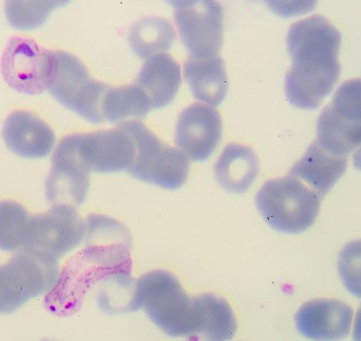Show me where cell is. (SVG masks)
<instances>
[{"instance_id":"obj_9","label":"cell","mask_w":361,"mask_h":341,"mask_svg":"<svg viewBox=\"0 0 361 341\" xmlns=\"http://www.w3.org/2000/svg\"><path fill=\"white\" fill-rule=\"evenodd\" d=\"M173 19L180 41L191 57L218 55L224 43V9L212 0H174Z\"/></svg>"},{"instance_id":"obj_17","label":"cell","mask_w":361,"mask_h":341,"mask_svg":"<svg viewBox=\"0 0 361 341\" xmlns=\"http://www.w3.org/2000/svg\"><path fill=\"white\" fill-rule=\"evenodd\" d=\"M347 166V157L331 154L314 142L291 168L288 175L305 182L322 199L343 175Z\"/></svg>"},{"instance_id":"obj_2","label":"cell","mask_w":361,"mask_h":341,"mask_svg":"<svg viewBox=\"0 0 361 341\" xmlns=\"http://www.w3.org/2000/svg\"><path fill=\"white\" fill-rule=\"evenodd\" d=\"M342 35L325 17L315 15L294 23L287 37L292 66L285 78L288 103L317 109L334 90L341 73Z\"/></svg>"},{"instance_id":"obj_19","label":"cell","mask_w":361,"mask_h":341,"mask_svg":"<svg viewBox=\"0 0 361 341\" xmlns=\"http://www.w3.org/2000/svg\"><path fill=\"white\" fill-rule=\"evenodd\" d=\"M184 76L197 101L214 107L225 99L228 81L224 61L220 56L202 58L190 56L185 61Z\"/></svg>"},{"instance_id":"obj_18","label":"cell","mask_w":361,"mask_h":341,"mask_svg":"<svg viewBox=\"0 0 361 341\" xmlns=\"http://www.w3.org/2000/svg\"><path fill=\"white\" fill-rule=\"evenodd\" d=\"M135 83L145 93L152 109L163 108L173 102L182 85L180 66L169 54H154L145 61Z\"/></svg>"},{"instance_id":"obj_11","label":"cell","mask_w":361,"mask_h":341,"mask_svg":"<svg viewBox=\"0 0 361 341\" xmlns=\"http://www.w3.org/2000/svg\"><path fill=\"white\" fill-rule=\"evenodd\" d=\"M51 66L52 51L31 38L19 36L10 39L0 61L6 83L27 96H37L49 89Z\"/></svg>"},{"instance_id":"obj_25","label":"cell","mask_w":361,"mask_h":341,"mask_svg":"<svg viewBox=\"0 0 361 341\" xmlns=\"http://www.w3.org/2000/svg\"><path fill=\"white\" fill-rule=\"evenodd\" d=\"M69 1H6L5 13L10 25L18 30H32L42 26L50 14Z\"/></svg>"},{"instance_id":"obj_10","label":"cell","mask_w":361,"mask_h":341,"mask_svg":"<svg viewBox=\"0 0 361 341\" xmlns=\"http://www.w3.org/2000/svg\"><path fill=\"white\" fill-rule=\"evenodd\" d=\"M85 221L75 207L53 206L32 217L23 250L58 261L84 240Z\"/></svg>"},{"instance_id":"obj_6","label":"cell","mask_w":361,"mask_h":341,"mask_svg":"<svg viewBox=\"0 0 361 341\" xmlns=\"http://www.w3.org/2000/svg\"><path fill=\"white\" fill-rule=\"evenodd\" d=\"M109 86L90 78L82 62L65 51H52V66L49 90L63 106L85 120L99 124L104 122L102 104Z\"/></svg>"},{"instance_id":"obj_26","label":"cell","mask_w":361,"mask_h":341,"mask_svg":"<svg viewBox=\"0 0 361 341\" xmlns=\"http://www.w3.org/2000/svg\"><path fill=\"white\" fill-rule=\"evenodd\" d=\"M268 6L281 17H290L293 15L310 12L315 4L314 2H298V4H290V2H267Z\"/></svg>"},{"instance_id":"obj_15","label":"cell","mask_w":361,"mask_h":341,"mask_svg":"<svg viewBox=\"0 0 361 341\" xmlns=\"http://www.w3.org/2000/svg\"><path fill=\"white\" fill-rule=\"evenodd\" d=\"M353 310L348 304L335 299L308 302L295 315L297 330L315 340H338L350 332Z\"/></svg>"},{"instance_id":"obj_8","label":"cell","mask_w":361,"mask_h":341,"mask_svg":"<svg viewBox=\"0 0 361 341\" xmlns=\"http://www.w3.org/2000/svg\"><path fill=\"white\" fill-rule=\"evenodd\" d=\"M360 80L344 82L318 118L316 142L331 154L347 157L360 143Z\"/></svg>"},{"instance_id":"obj_24","label":"cell","mask_w":361,"mask_h":341,"mask_svg":"<svg viewBox=\"0 0 361 341\" xmlns=\"http://www.w3.org/2000/svg\"><path fill=\"white\" fill-rule=\"evenodd\" d=\"M32 217L19 203L0 201V250L15 252L24 247Z\"/></svg>"},{"instance_id":"obj_1","label":"cell","mask_w":361,"mask_h":341,"mask_svg":"<svg viewBox=\"0 0 361 341\" xmlns=\"http://www.w3.org/2000/svg\"><path fill=\"white\" fill-rule=\"evenodd\" d=\"M85 246L59 272L46 297L49 311L69 316L81 308L90 290L116 273H132V235L112 217L92 213L85 221Z\"/></svg>"},{"instance_id":"obj_20","label":"cell","mask_w":361,"mask_h":341,"mask_svg":"<svg viewBox=\"0 0 361 341\" xmlns=\"http://www.w3.org/2000/svg\"><path fill=\"white\" fill-rule=\"evenodd\" d=\"M259 173V162L255 151L245 145L230 144L214 166L218 183L228 193H246Z\"/></svg>"},{"instance_id":"obj_12","label":"cell","mask_w":361,"mask_h":341,"mask_svg":"<svg viewBox=\"0 0 361 341\" xmlns=\"http://www.w3.org/2000/svg\"><path fill=\"white\" fill-rule=\"evenodd\" d=\"M90 170L80 147L79 134L63 137L57 145L46 181V197L53 206L82 205L90 186Z\"/></svg>"},{"instance_id":"obj_7","label":"cell","mask_w":361,"mask_h":341,"mask_svg":"<svg viewBox=\"0 0 361 341\" xmlns=\"http://www.w3.org/2000/svg\"><path fill=\"white\" fill-rule=\"evenodd\" d=\"M59 272L57 261L25 250L0 266V315L11 314L49 292Z\"/></svg>"},{"instance_id":"obj_22","label":"cell","mask_w":361,"mask_h":341,"mask_svg":"<svg viewBox=\"0 0 361 341\" xmlns=\"http://www.w3.org/2000/svg\"><path fill=\"white\" fill-rule=\"evenodd\" d=\"M97 302L100 310L107 315L137 311L141 304L137 280L131 274L123 273L108 276L98 285Z\"/></svg>"},{"instance_id":"obj_23","label":"cell","mask_w":361,"mask_h":341,"mask_svg":"<svg viewBox=\"0 0 361 341\" xmlns=\"http://www.w3.org/2000/svg\"><path fill=\"white\" fill-rule=\"evenodd\" d=\"M152 109L144 91L136 84L109 87L102 104L104 121L123 122L130 118H142Z\"/></svg>"},{"instance_id":"obj_5","label":"cell","mask_w":361,"mask_h":341,"mask_svg":"<svg viewBox=\"0 0 361 341\" xmlns=\"http://www.w3.org/2000/svg\"><path fill=\"white\" fill-rule=\"evenodd\" d=\"M118 126L131 136L135 157L129 172L142 182L167 190H176L186 182L190 159L178 148L164 143L140 120H125Z\"/></svg>"},{"instance_id":"obj_16","label":"cell","mask_w":361,"mask_h":341,"mask_svg":"<svg viewBox=\"0 0 361 341\" xmlns=\"http://www.w3.org/2000/svg\"><path fill=\"white\" fill-rule=\"evenodd\" d=\"M3 138L8 149L28 159L47 157L56 140L48 124L27 111H16L8 115L4 124Z\"/></svg>"},{"instance_id":"obj_14","label":"cell","mask_w":361,"mask_h":341,"mask_svg":"<svg viewBox=\"0 0 361 341\" xmlns=\"http://www.w3.org/2000/svg\"><path fill=\"white\" fill-rule=\"evenodd\" d=\"M80 151L90 171L109 173L129 170L135 157L130 134L122 128L79 134Z\"/></svg>"},{"instance_id":"obj_4","label":"cell","mask_w":361,"mask_h":341,"mask_svg":"<svg viewBox=\"0 0 361 341\" xmlns=\"http://www.w3.org/2000/svg\"><path fill=\"white\" fill-rule=\"evenodd\" d=\"M322 199L292 176L267 181L255 197V205L271 228L283 233H302L315 223Z\"/></svg>"},{"instance_id":"obj_21","label":"cell","mask_w":361,"mask_h":341,"mask_svg":"<svg viewBox=\"0 0 361 341\" xmlns=\"http://www.w3.org/2000/svg\"><path fill=\"white\" fill-rule=\"evenodd\" d=\"M128 40L133 51L141 58L170 49L176 40L171 23L159 16H147L135 23Z\"/></svg>"},{"instance_id":"obj_3","label":"cell","mask_w":361,"mask_h":341,"mask_svg":"<svg viewBox=\"0 0 361 341\" xmlns=\"http://www.w3.org/2000/svg\"><path fill=\"white\" fill-rule=\"evenodd\" d=\"M137 285L141 307L156 326L169 337L196 340L198 297L188 296L178 279L164 270L145 273Z\"/></svg>"},{"instance_id":"obj_13","label":"cell","mask_w":361,"mask_h":341,"mask_svg":"<svg viewBox=\"0 0 361 341\" xmlns=\"http://www.w3.org/2000/svg\"><path fill=\"white\" fill-rule=\"evenodd\" d=\"M221 116L214 107L194 104L180 113L174 141L178 149L196 162L207 160L222 137Z\"/></svg>"}]
</instances>
